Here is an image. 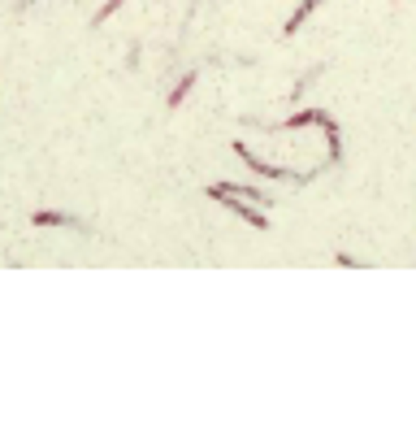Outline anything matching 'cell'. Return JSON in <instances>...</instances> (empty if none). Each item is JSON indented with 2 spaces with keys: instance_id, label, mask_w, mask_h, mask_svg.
Instances as JSON below:
<instances>
[{
  "instance_id": "obj_1",
  "label": "cell",
  "mask_w": 416,
  "mask_h": 421,
  "mask_svg": "<svg viewBox=\"0 0 416 421\" xmlns=\"http://www.w3.org/2000/svg\"><path fill=\"white\" fill-rule=\"evenodd\" d=\"M208 200H217V205H221V209H230L234 217H243V221H252V226H256V231H265V226H269V217H265V213H260V209H247L252 200H243V195H234V191H226L221 183H213V187H208Z\"/></svg>"
},
{
  "instance_id": "obj_2",
  "label": "cell",
  "mask_w": 416,
  "mask_h": 421,
  "mask_svg": "<svg viewBox=\"0 0 416 421\" xmlns=\"http://www.w3.org/2000/svg\"><path fill=\"white\" fill-rule=\"evenodd\" d=\"M230 148L243 157V165H252L256 174H265V179H286V183H308V179H312V174H295V169H286V165H269V161H260V157L252 153V148H247L243 139H234Z\"/></svg>"
},
{
  "instance_id": "obj_3",
  "label": "cell",
  "mask_w": 416,
  "mask_h": 421,
  "mask_svg": "<svg viewBox=\"0 0 416 421\" xmlns=\"http://www.w3.org/2000/svg\"><path fill=\"white\" fill-rule=\"evenodd\" d=\"M325 109H299V113H291L282 122V131H299V127H325Z\"/></svg>"
},
{
  "instance_id": "obj_4",
  "label": "cell",
  "mask_w": 416,
  "mask_h": 421,
  "mask_svg": "<svg viewBox=\"0 0 416 421\" xmlns=\"http://www.w3.org/2000/svg\"><path fill=\"white\" fill-rule=\"evenodd\" d=\"M325 5V0H304V5L291 13V18H286V27H282V35H295L299 27H304V18H312V9H321Z\"/></svg>"
},
{
  "instance_id": "obj_5",
  "label": "cell",
  "mask_w": 416,
  "mask_h": 421,
  "mask_svg": "<svg viewBox=\"0 0 416 421\" xmlns=\"http://www.w3.org/2000/svg\"><path fill=\"white\" fill-rule=\"evenodd\" d=\"M31 221H35V226H78L70 213H57V209H35Z\"/></svg>"
},
{
  "instance_id": "obj_6",
  "label": "cell",
  "mask_w": 416,
  "mask_h": 421,
  "mask_svg": "<svg viewBox=\"0 0 416 421\" xmlns=\"http://www.w3.org/2000/svg\"><path fill=\"white\" fill-rule=\"evenodd\" d=\"M191 87H195V70H187V74H182V83L169 91V109H178L182 101H187V96H191Z\"/></svg>"
},
{
  "instance_id": "obj_7",
  "label": "cell",
  "mask_w": 416,
  "mask_h": 421,
  "mask_svg": "<svg viewBox=\"0 0 416 421\" xmlns=\"http://www.w3.org/2000/svg\"><path fill=\"white\" fill-rule=\"evenodd\" d=\"M325 139H330V161H343V131L334 127V117H325Z\"/></svg>"
},
{
  "instance_id": "obj_8",
  "label": "cell",
  "mask_w": 416,
  "mask_h": 421,
  "mask_svg": "<svg viewBox=\"0 0 416 421\" xmlns=\"http://www.w3.org/2000/svg\"><path fill=\"white\" fill-rule=\"evenodd\" d=\"M122 5H126V0H104V9H100V13H96V18H91V27H96V31H100V27H104V22H109V18H113V13H117V9H122Z\"/></svg>"
}]
</instances>
